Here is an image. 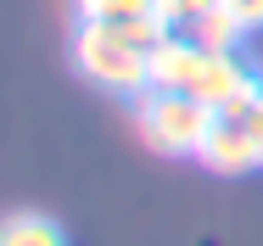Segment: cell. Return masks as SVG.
<instances>
[{
    "label": "cell",
    "mask_w": 263,
    "mask_h": 246,
    "mask_svg": "<svg viewBox=\"0 0 263 246\" xmlns=\"http://www.w3.org/2000/svg\"><path fill=\"white\" fill-rule=\"evenodd\" d=\"M152 84L157 90H179V96H196L213 112H247L258 101L263 79L235 56V50H202L185 34H168L152 50Z\"/></svg>",
    "instance_id": "obj_1"
},
{
    "label": "cell",
    "mask_w": 263,
    "mask_h": 246,
    "mask_svg": "<svg viewBox=\"0 0 263 246\" xmlns=\"http://www.w3.org/2000/svg\"><path fill=\"white\" fill-rule=\"evenodd\" d=\"M73 67L106 96H146L152 90V50L118 23H79L73 28Z\"/></svg>",
    "instance_id": "obj_2"
},
{
    "label": "cell",
    "mask_w": 263,
    "mask_h": 246,
    "mask_svg": "<svg viewBox=\"0 0 263 246\" xmlns=\"http://www.w3.org/2000/svg\"><path fill=\"white\" fill-rule=\"evenodd\" d=\"M213 106H202L196 96H179V90H146V96H135V129H140V140L162 157H202L213 135Z\"/></svg>",
    "instance_id": "obj_3"
},
{
    "label": "cell",
    "mask_w": 263,
    "mask_h": 246,
    "mask_svg": "<svg viewBox=\"0 0 263 246\" xmlns=\"http://www.w3.org/2000/svg\"><path fill=\"white\" fill-rule=\"evenodd\" d=\"M202 162H208L213 174H247V168H263L258 140H252V129H247V118L218 112V118H213L208 146H202Z\"/></svg>",
    "instance_id": "obj_4"
},
{
    "label": "cell",
    "mask_w": 263,
    "mask_h": 246,
    "mask_svg": "<svg viewBox=\"0 0 263 246\" xmlns=\"http://www.w3.org/2000/svg\"><path fill=\"white\" fill-rule=\"evenodd\" d=\"M179 34H185V40H196L202 50H235L241 40H247V28H241V23H235V17H230V11L218 6V0H213L208 11L196 17V23H185Z\"/></svg>",
    "instance_id": "obj_5"
},
{
    "label": "cell",
    "mask_w": 263,
    "mask_h": 246,
    "mask_svg": "<svg viewBox=\"0 0 263 246\" xmlns=\"http://www.w3.org/2000/svg\"><path fill=\"white\" fill-rule=\"evenodd\" d=\"M0 246H67V235L45 213H6L0 218Z\"/></svg>",
    "instance_id": "obj_6"
},
{
    "label": "cell",
    "mask_w": 263,
    "mask_h": 246,
    "mask_svg": "<svg viewBox=\"0 0 263 246\" xmlns=\"http://www.w3.org/2000/svg\"><path fill=\"white\" fill-rule=\"evenodd\" d=\"M79 23H135V17H152L157 0H73Z\"/></svg>",
    "instance_id": "obj_7"
},
{
    "label": "cell",
    "mask_w": 263,
    "mask_h": 246,
    "mask_svg": "<svg viewBox=\"0 0 263 246\" xmlns=\"http://www.w3.org/2000/svg\"><path fill=\"white\" fill-rule=\"evenodd\" d=\"M208 6H213V0H157V17L174 28V34H179V28H185V23H196Z\"/></svg>",
    "instance_id": "obj_8"
},
{
    "label": "cell",
    "mask_w": 263,
    "mask_h": 246,
    "mask_svg": "<svg viewBox=\"0 0 263 246\" xmlns=\"http://www.w3.org/2000/svg\"><path fill=\"white\" fill-rule=\"evenodd\" d=\"M218 6H224L247 34H258V28H263V0H218Z\"/></svg>",
    "instance_id": "obj_9"
},
{
    "label": "cell",
    "mask_w": 263,
    "mask_h": 246,
    "mask_svg": "<svg viewBox=\"0 0 263 246\" xmlns=\"http://www.w3.org/2000/svg\"><path fill=\"white\" fill-rule=\"evenodd\" d=\"M241 118H247V129H252V140H258V157H263V90H258V101H252Z\"/></svg>",
    "instance_id": "obj_10"
}]
</instances>
